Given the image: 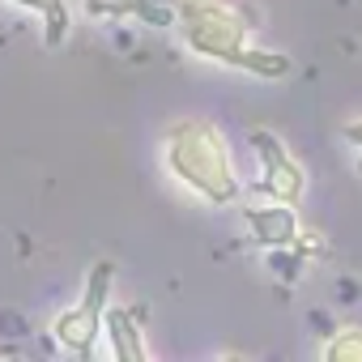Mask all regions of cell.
<instances>
[{
	"label": "cell",
	"mask_w": 362,
	"mask_h": 362,
	"mask_svg": "<svg viewBox=\"0 0 362 362\" xmlns=\"http://www.w3.org/2000/svg\"><path fill=\"white\" fill-rule=\"evenodd\" d=\"M175 26L184 35L188 52H197L201 60H214L264 81H286L294 69L290 56L252 43V18L239 5H226V0H179Z\"/></svg>",
	"instance_id": "obj_1"
},
{
	"label": "cell",
	"mask_w": 362,
	"mask_h": 362,
	"mask_svg": "<svg viewBox=\"0 0 362 362\" xmlns=\"http://www.w3.org/2000/svg\"><path fill=\"white\" fill-rule=\"evenodd\" d=\"M166 170L205 205H235L243 184L230 162L226 136L209 119H175L166 132Z\"/></svg>",
	"instance_id": "obj_2"
},
{
	"label": "cell",
	"mask_w": 362,
	"mask_h": 362,
	"mask_svg": "<svg viewBox=\"0 0 362 362\" xmlns=\"http://www.w3.org/2000/svg\"><path fill=\"white\" fill-rule=\"evenodd\" d=\"M111 277H115V264H111V260H98V264L90 269V277H86L81 303L69 307V311L52 324L60 349L73 354V358H81V362L94 358V349H98V341H103V315H107V303H111Z\"/></svg>",
	"instance_id": "obj_3"
},
{
	"label": "cell",
	"mask_w": 362,
	"mask_h": 362,
	"mask_svg": "<svg viewBox=\"0 0 362 362\" xmlns=\"http://www.w3.org/2000/svg\"><path fill=\"white\" fill-rule=\"evenodd\" d=\"M252 149H256V158H260V179H256V188H260L269 201L298 205L303 192H307V175H303V166L294 162V153L281 145V136L269 132V128H256V132H252Z\"/></svg>",
	"instance_id": "obj_4"
},
{
	"label": "cell",
	"mask_w": 362,
	"mask_h": 362,
	"mask_svg": "<svg viewBox=\"0 0 362 362\" xmlns=\"http://www.w3.org/2000/svg\"><path fill=\"white\" fill-rule=\"evenodd\" d=\"M243 226L252 235L256 247L264 252H277V247H294L298 243V214L294 205H281V201H269V205H243Z\"/></svg>",
	"instance_id": "obj_5"
},
{
	"label": "cell",
	"mask_w": 362,
	"mask_h": 362,
	"mask_svg": "<svg viewBox=\"0 0 362 362\" xmlns=\"http://www.w3.org/2000/svg\"><path fill=\"white\" fill-rule=\"evenodd\" d=\"M103 328H107V341H111V358H115V362H149L141 311H132V307H111V303H107Z\"/></svg>",
	"instance_id": "obj_6"
},
{
	"label": "cell",
	"mask_w": 362,
	"mask_h": 362,
	"mask_svg": "<svg viewBox=\"0 0 362 362\" xmlns=\"http://www.w3.org/2000/svg\"><path fill=\"white\" fill-rule=\"evenodd\" d=\"M86 18L94 22H124V18H136L145 26H175V5H162V0H81Z\"/></svg>",
	"instance_id": "obj_7"
},
{
	"label": "cell",
	"mask_w": 362,
	"mask_h": 362,
	"mask_svg": "<svg viewBox=\"0 0 362 362\" xmlns=\"http://www.w3.org/2000/svg\"><path fill=\"white\" fill-rule=\"evenodd\" d=\"M5 5H18V9H30L43 18V39L47 47H60L69 39V26H73V13H69V0H5Z\"/></svg>",
	"instance_id": "obj_8"
},
{
	"label": "cell",
	"mask_w": 362,
	"mask_h": 362,
	"mask_svg": "<svg viewBox=\"0 0 362 362\" xmlns=\"http://www.w3.org/2000/svg\"><path fill=\"white\" fill-rule=\"evenodd\" d=\"M324 362H362V328H337L324 345Z\"/></svg>",
	"instance_id": "obj_9"
},
{
	"label": "cell",
	"mask_w": 362,
	"mask_h": 362,
	"mask_svg": "<svg viewBox=\"0 0 362 362\" xmlns=\"http://www.w3.org/2000/svg\"><path fill=\"white\" fill-rule=\"evenodd\" d=\"M345 141L362 149V119H349V124H345ZM358 170H362V158H358Z\"/></svg>",
	"instance_id": "obj_10"
}]
</instances>
